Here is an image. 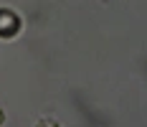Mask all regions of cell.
Instances as JSON below:
<instances>
[{
    "instance_id": "obj_1",
    "label": "cell",
    "mask_w": 147,
    "mask_h": 127,
    "mask_svg": "<svg viewBox=\"0 0 147 127\" xmlns=\"http://www.w3.org/2000/svg\"><path fill=\"white\" fill-rule=\"evenodd\" d=\"M36 127H61V125H59V122H53V120H41Z\"/></svg>"
},
{
    "instance_id": "obj_2",
    "label": "cell",
    "mask_w": 147,
    "mask_h": 127,
    "mask_svg": "<svg viewBox=\"0 0 147 127\" xmlns=\"http://www.w3.org/2000/svg\"><path fill=\"white\" fill-rule=\"evenodd\" d=\"M3 122H5V114H3V109H0V125H3Z\"/></svg>"
}]
</instances>
